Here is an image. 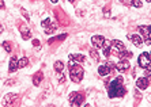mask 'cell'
Here are the masks:
<instances>
[{
    "instance_id": "1",
    "label": "cell",
    "mask_w": 151,
    "mask_h": 107,
    "mask_svg": "<svg viewBox=\"0 0 151 107\" xmlns=\"http://www.w3.org/2000/svg\"><path fill=\"white\" fill-rule=\"evenodd\" d=\"M127 93V90L123 87V77L119 76L108 86V95L109 98H123Z\"/></svg>"
},
{
    "instance_id": "2",
    "label": "cell",
    "mask_w": 151,
    "mask_h": 107,
    "mask_svg": "<svg viewBox=\"0 0 151 107\" xmlns=\"http://www.w3.org/2000/svg\"><path fill=\"white\" fill-rule=\"evenodd\" d=\"M84 76V71L81 65L75 64L74 66H70V77L74 83H81Z\"/></svg>"
},
{
    "instance_id": "3",
    "label": "cell",
    "mask_w": 151,
    "mask_h": 107,
    "mask_svg": "<svg viewBox=\"0 0 151 107\" xmlns=\"http://www.w3.org/2000/svg\"><path fill=\"white\" fill-rule=\"evenodd\" d=\"M68 100H70L71 107H81V104L84 100V95L82 92H71Z\"/></svg>"
},
{
    "instance_id": "4",
    "label": "cell",
    "mask_w": 151,
    "mask_h": 107,
    "mask_svg": "<svg viewBox=\"0 0 151 107\" xmlns=\"http://www.w3.org/2000/svg\"><path fill=\"white\" fill-rule=\"evenodd\" d=\"M144 45H151V26H139Z\"/></svg>"
},
{
    "instance_id": "5",
    "label": "cell",
    "mask_w": 151,
    "mask_h": 107,
    "mask_svg": "<svg viewBox=\"0 0 151 107\" xmlns=\"http://www.w3.org/2000/svg\"><path fill=\"white\" fill-rule=\"evenodd\" d=\"M137 64L140 68H147L148 65H151V58H150V54L146 52H143L140 56H139V58H137Z\"/></svg>"
},
{
    "instance_id": "6",
    "label": "cell",
    "mask_w": 151,
    "mask_h": 107,
    "mask_svg": "<svg viewBox=\"0 0 151 107\" xmlns=\"http://www.w3.org/2000/svg\"><path fill=\"white\" fill-rule=\"evenodd\" d=\"M113 66H114V64L113 62H105L104 65H101L98 68V73L101 75V76H106V75H109L110 73V71L113 69Z\"/></svg>"
},
{
    "instance_id": "7",
    "label": "cell",
    "mask_w": 151,
    "mask_h": 107,
    "mask_svg": "<svg viewBox=\"0 0 151 107\" xmlns=\"http://www.w3.org/2000/svg\"><path fill=\"white\" fill-rule=\"evenodd\" d=\"M110 48L114 50V54L119 56L120 52H123V50H125V48H124L123 42L119 41V39H113L112 42H110Z\"/></svg>"
},
{
    "instance_id": "8",
    "label": "cell",
    "mask_w": 151,
    "mask_h": 107,
    "mask_svg": "<svg viewBox=\"0 0 151 107\" xmlns=\"http://www.w3.org/2000/svg\"><path fill=\"white\" fill-rule=\"evenodd\" d=\"M106 39L102 37V35H94V37H91V44L93 46H94L95 49H102V46H104V44H105Z\"/></svg>"
},
{
    "instance_id": "9",
    "label": "cell",
    "mask_w": 151,
    "mask_h": 107,
    "mask_svg": "<svg viewBox=\"0 0 151 107\" xmlns=\"http://www.w3.org/2000/svg\"><path fill=\"white\" fill-rule=\"evenodd\" d=\"M116 68H117V71H119L120 73L127 72V71L129 69V61H128L127 58H120V61H119V64L116 65Z\"/></svg>"
},
{
    "instance_id": "10",
    "label": "cell",
    "mask_w": 151,
    "mask_h": 107,
    "mask_svg": "<svg viewBox=\"0 0 151 107\" xmlns=\"http://www.w3.org/2000/svg\"><path fill=\"white\" fill-rule=\"evenodd\" d=\"M128 39H131L132 41V44H134L136 48H142V45H143V39H142L140 35L137 34H128Z\"/></svg>"
},
{
    "instance_id": "11",
    "label": "cell",
    "mask_w": 151,
    "mask_h": 107,
    "mask_svg": "<svg viewBox=\"0 0 151 107\" xmlns=\"http://www.w3.org/2000/svg\"><path fill=\"white\" fill-rule=\"evenodd\" d=\"M148 84H150V80H148L147 77H139V79L136 80V87L139 90H146L148 87Z\"/></svg>"
},
{
    "instance_id": "12",
    "label": "cell",
    "mask_w": 151,
    "mask_h": 107,
    "mask_svg": "<svg viewBox=\"0 0 151 107\" xmlns=\"http://www.w3.org/2000/svg\"><path fill=\"white\" fill-rule=\"evenodd\" d=\"M18 98V93H7L3 99V106H8L10 103H14Z\"/></svg>"
},
{
    "instance_id": "13",
    "label": "cell",
    "mask_w": 151,
    "mask_h": 107,
    "mask_svg": "<svg viewBox=\"0 0 151 107\" xmlns=\"http://www.w3.org/2000/svg\"><path fill=\"white\" fill-rule=\"evenodd\" d=\"M120 1H121L124 6H128V7H131V6H134V7H136V8L142 7L140 0H120Z\"/></svg>"
},
{
    "instance_id": "14",
    "label": "cell",
    "mask_w": 151,
    "mask_h": 107,
    "mask_svg": "<svg viewBox=\"0 0 151 107\" xmlns=\"http://www.w3.org/2000/svg\"><path fill=\"white\" fill-rule=\"evenodd\" d=\"M21 34H22V39H25V41H27V39L32 38V31L29 30L25 24H22L21 26Z\"/></svg>"
},
{
    "instance_id": "15",
    "label": "cell",
    "mask_w": 151,
    "mask_h": 107,
    "mask_svg": "<svg viewBox=\"0 0 151 107\" xmlns=\"http://www.w3.org/2000/svg\"><path fill=\"white\" fill-rule=\"evenodd\" d=\"M18 69V60H17V57H11V60H10V65H8V72L10 73H14L15 71Z\"/></svg>"
},
{
    "instance_id": "16",
    "label": "cell",
    "mask_w": 151,
    "mask_h": 107,
    "mask_svg": "<svg viewBox=\"0 0 151 107\" xmlns=\"http://www.w3.org/2000/svg\"><path fill=\"white\" fill-rule=\"evenodd\" d=\"M70 58H72L75 62H84L86 61V56L79 54V53H72V54H70Z\"/></svg>"
},
{
    "instance_id": "17",
    "label": "cell",
    "mask_w": 151,
    "mask_h": 107,
    "mask_svg": "<svg viewBox=\"0 0 151 107\" xmlns=\"http://www.w3.org/2000/svg\"><path fill=\"white\" fill-rule=\"evenodd\" d=\"M42 80H44V75H42L41 72H37L34 76H33V84H34L35 87H38Z\"/></svg>"
},
{
    "instance_id": "18",
    "label": "cell",
    "mask_w": 151,
    "mask_h": 107,
    "mask_svg": "<svg viewBox=\"0 0 151 107\" xmlns=\"http://www.w3.org/2000/svg\"><path fill=\"white\" fill-rule=\"evenodd\" d=\"M102 49H104V56H105V57H109V56L112 54V48H110V42L109 41H105Z\"/></svg>"
},
{
    "instance_id": "19",
    "label": "cell",
    "mask_w": 151,
    "mask_h": 107,
    "mask_svg": "<svg viewBox=\"0 0 151 107\" xmlns=\"http://www.w3.org/2000/svg\"><path fill=\"white\" fill-rule=\"evenodd\" d=\"M119 58H132L134 57V53L132 52H127V50H123V52H120L119 53V56H117Z\"/></svg>"
},
{
    "instance_id": "20",
    "label": "cell",
    "mask_w": 151,
    "mask_h": 107,
    "mask_svg": "<svg viewBox=\"0 0 151 107\" xmlns=\"http://www.w3.org/2000/svg\"><path fill=\"white\" fill-rule=\"evenodd\" d=\"M64 68H65V65H64L63 61H56L55 62V71H56L57 73H61L64 71Z\"/></svg>"
},
{
    "instance_id": "21",
    "label": "cell",
    "mask_w": 151,
    "mask_h": 107,
    "mask_svg": "<svg viewBox=\"0 0 151 107\" xmlns=\"http://www.w3.org/2000/svg\"><path fill=\"white\" fill-rule=\"evenodd\" d=\"M29 65V58L27 57H22L19 61H18V68H25Z\"/></svg>"
},
{
    "instance_id": "22",
    "label": "cell",
    "mask_w": 151,
    "mask_h": 107,
    "mask_svg": "<svg viewBox=\"0 0 151 107\" xmlns=\"http://www.w3.org/2000/svg\"><path fill=\"white\" fill-rule=\"evenodd\" d=\"M90 57H91L93 60H94V61H99V54H98V50H97V49H91V50H90Z\"/></svg>"
},
{
    "instance_id": "23",
    "label": "cell",
    "mask_w": 151,
    "mask_h": 107,
    "mask_svg": "<svg viewBox=\"0 0 151 107\" xmlns=\"http://www.w3.org/2000/svg\"><path fill=\"white\" fill-rule=\"evenodd\" d=\"M56 29H57V26L56 24H50V26H48V27L45 29V33L46 34H53V33H55V31H56Z\"/></svg>"
},
{
    "instance_id": "24",
    "label": "cell",
    "mask_w": 151,
    "mask_h": 107,
    "mask_svg": "<svg viewBox=\"0 0 151 107\" xmlns=\"http://www.w3.org/2000/svg\"><path fill=\"white\" fill-rule=\"evenodd\" d=\"M65 38H67V34L64 33V34L59 35V37H55V38H50V39H49V44H52V42H55V41H63V39H65Z\"/></svg>"
},
{
    "instance_id": "25",
    "label": "cell",
    "mask_w": 151,
    "mask_h": 107,
    "mask_svg": "<svg viewBox=\"0 0 151 107\" xmlns=\"http://www.w3.org/2000/svg\"><path fill=\"white\" fill-rule=\"evenodd\" d=\"M3 46H4V49H6V52L11 53V49H12V45H11V42H10V41H4V42H3Z\"/></svg>"
},
{
    "instance_id": "26",
    "label": "cell",
    "mask_w": 151,
    "mask_h": 107,
    "mask_svg": "<svg viewBox=\"0 0 151 107\" xmlns=\"http://www.w3.org/2000/svg\"><path fill=\"white\" fill-rule=\"evenodd\" d=\"M50 24H52V21H50L49 18H48V19H45V21L42 22V27H44V29H46V27H48V26H50Z\"/></svg>"
},
{
    "instance_id": "27",
    "label": "cell",
    "mask_w": 151,
    "mask_h": 107,
    "mask_svg": "<svg viewBox=\"0 0 151 107\" xmlns=\"http://www.w3.org/2000/svg\"><path fill=\"white\" fill-rule=\"evenodd\" d=\"M144 75H146V77H147L148 80L151 79V65H148L147 68H146V73H144Z\"/></svg>"
},
{
    "instance_id": "28",
    "label": "cell",
    "mask_w": 151,
    "mask_h": 107,
    "mask_svg": "<svg viewBox=\"0 0 151 107\" xmlns=\"http://www.w3.org/2000/svg\"><path fill=\"white\" fill-rule=\"evenodd\" d=\"M21 12H22V15H23V16H25V19L26 21H30V16H29V14H27V11L25 10V8H21Z\"/></svg>"
},
{
    "instance_id": "29",
    "label": "cell",
    "mask_w": 151,
    "mask_h": 107,
    "mask_svg": "<svg viewBox=\"0 0 151 107\" xmlns=\"http://www.w3.org/2000/svg\"><path fill=\"white\" fill-rule=\"evenodd\" d=\"M65 81V77H64V73L61 72V73H59V83L61 84V83H64Z\"/></svg>"
},
{
    "instance_id": "30",
    "label": "cell",
    "mask_w": 151,
    "mask_h": 107,
    "mask_svg": "<svg viewBox=\"0 0 151 107\" xmlns=\"http://www.w3.org/2000/svg\"><path fill=\"white\" fill-rule=\"evenodd\" d=\"M33 45H34L35 48H40V46H41V44H40L38 39H33Z\"/></svg>"
},
{
    "instance_id": "31",
    "label": "cell",
    "mask_w": 151,
    "mask_h": 107,
    "mask_svg": "<svg viewBox=\"0 0 151 107\" xmlns=\"http://www.w3.org/2000/svg\"><path fill=\"white\" fill-rule=\"evenodd\" d=\"M0 8H1V10H4V8H6V4H4L3 0H0Z\"/></svg>"
},
{
    "instance_id": "32",
    "label": "cell",
    "mask_w": 151,
    "mask_h": 107,
    "mask_svg": "<svg viewBox=\"0 0 151 107\" xmlns=\"http://www.w3.org/2000/svg\"><path fill=\"white\" fill-rule=\"evenodd\" d=\"M15 81L14 80H7V81H6V86H10V84H14Z\"/></svg>"
},
{
    "instance_id": "33",
    "label": "cell",
    "mask_w": 151,
    "mask_h": 107,
    "mask_svg": "<svg viewBox=\"0 0 151 107\" xmlns=\"http://www.w3.org/2000/svg\"><path fill=\"white\" fill-rule=\"evenodd\" d=\"M3 30H4V27L1 26V24H0V33H3Z\"/></svg>"
},
{
    "instance_id": "34",
    "label": "cell",
    "mask_w": 151,
    "mask_h": 107,
    "mask_svg": "<svg viewBox=\"0 0 151 107\" xmlns=\"http://www.w3.org/2000/svg\"><path fill=\"white\" fill-rule=\"evenodd\" d=\"M50 1H52V3H55V4H56L57 1H59V0H50Z\"/></svg>"
},
{
    "instance_id": "35",
    "label": "cell",
    "mask_w": 151,
    "mask_h": 107,
    "mask_svg": "<svg viewBox=\"0 0 151 107\" xmlns=\"http://www.w3.org/2000/svg\"><path fill=\"white\" fill-rule=\"evenodd\" d=\"M70 1H71V3H74V1H75V0H70Z\"/></svg>"
},
{
    "instance_id": "36",
    "label": "cell",
    "mask_w": 151,
    "mask_h": 107,
    "mask_svg": "<svg viewBox=\"0 0 151 107\" xmlns=\"http://www.w3.org/2000/svg\"><path fill=\"white\" fill-rule=\"evenodd\" d=\"M48 107H55V106H52V104H49V106H48Z\"/></svg>"
},
{
    "instance_id": "37",
    "label": "cell",
    "mask_w": 151,
    "mask_h": 107,
    "mask_svg": "<svg viewBox=\"0 0 151 107\" xmlns=\"http://www.w3.org/2000/svg\"><path fill=\"white\" fill-rule=\"evenodd\" d=\"M146 1H148V3H151V0H146Z\"/></svg>"
},
{
    "instance_id": "38",
    "label": "cell",
    "mask_w": 151,
    "mask_h": 107,
    "mask_svg": "<svg viewBox=\"0 0 151 107\" xmlns=\"http://www.w3.org/2000/svg\"><path fill=\"white\" fill-rule=\"evenodd\" d=\"M84 107H90V106H88V104H86V106H84Z\"/></svg>"
}]
</instances>
